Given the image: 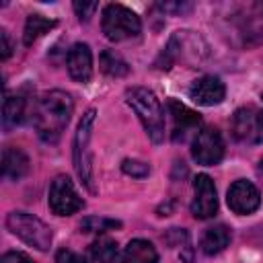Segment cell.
<instances>
[{
	"label": "cell",
	"instance_id": "cell-1",
	"mask_svg": "<svg viewBox=\"0 0 263 263\" xmlns=\"http://www.w3.org/2000/svg\"><path fill=\"white\" fill-rule=\"evenodd\" d=\"M72 111H74V103L68 92L64 90L43 92L33 103V125L37 129V136L47 144L58 142L70 121Z\"/></svg>",
	"mask_w": 263,
	"mask_h": 263
},
{
	"label": "cell",
	"instance_id": "cell-2",
	"mask_svg": "<svg viewBox=\"0 0 263 263\" xmlns=\"http://www.w3.org/2000/svg\"><path fill=\"white\" fill-rule=\"evenodd\" d=\"M125 101L142 121L148 138L154 144H160L164 140V111L158 101V97L144 86H132L125 90Z\"/></svg>",
	"mask_w": 263,
	"mask_h": 263
},
{
	"label": "cell",
	"instance_id": "cell-3",
	"mask_svg": "<svg viewBox=\"0 0 263 263\" xmlns=\"http://www.w3.org/2000/svg\"><path fill=\"white\" fill-rule=\"evenodd\" d=\"M230 29L242 47L263 45V2H240L230 10Z\"/></svg>",
	"mask_w": 263,
	"mask_h": 263
},
{
	"label": "cell",
	"instance_id": "cell-4",
	"mask_svg": "<svg viewBox=\"0 0 263 263\" xmlns=\"http://www.w3.org/2000/svg\"><path fill=\"white\" fill-rule=\"evenodd\" d=\"M95 109H88L82 119L78 121V127H76V134H74V150H72V156H74V168H76V175L78 179L82 181V185L95 193V179H92V154H90V136H92V123H95Z\"/></svg>",
	"mask_w": 263,
	"mask_h": 263
},
{
	"label": "cell",
	"instance_id": "cell-5",
	"mask_svg": "<svg viewBox=\"0 0 263 263\" xmlns=\"http://www.w3.org/2000/svg\"><path fill=\"white\" fill-rule=\"evenodd\" d=\"M205 49H208V45L203 43V39L199 35H195L191 31H177L168 39V43L160 55V62H156V66L158 68H171L179 60L189 62V64H197L205 58V53H208Z\"/></svg>",
	"mask_w": 263,
	"mask_h": 263
},
{
	"label": "cell",
	"instance_id": "cell-6",
	"mask_svg": "<svg viewBox=\"0 0 263 263\" xmlns=\"http://www.w3.org/2000/svg\"><path fill=\"white\" fill-rule=\"evenodd\" d=\"M6 228L18 236L23 242L37 251H47L51 247V230L49 226L33 214L27 212H10L6 216Z\"/></svg>",
	"mask_w": 263,
	"mask_h": 263
},
{
	"label": "cell",
	"instance_id": "cell-7",
	"mask_svg": "<svg viewBox=\"0 0 263 263\" xmlns=\"http://www.w3.org/2000/svg\"><path fill=\"white\" fill-rule=\"evenodd\" d=\"M101 29L109 41H125L142 31L140 16L123 4H107L101 18Z\"/></svg>",
	"mask_w": 263,
	"mask_h": 263
},
{
	"label": "cell",
	"instance_id": "cell-8",
	"mask_svg": "<svg viewBox=\"0 0 263 263\" xmlns=\"http://www.w3.org/2000/svg\"><path fill=\"white\" fill-rule=\"evenodd\" d=\"M234 140L240 144H261L263 142V111L259 107L247 105L234 111L230 123Z\"/></svg>",
	"mask_w": 263,
	"mask_h": 263
},
{
	"label": "cell",
	"instance_id": "cell-9",
	"mask_svg": "<svg viewBox=\"0 0 263 263\" xmlns=\"http://www.w3.org/2000/svg\"><path fill=\"white\" fill-rule=\"evenodd\" d=\"M49 208L58 216H70L84 208L82 197L78 195L74 183L66 175H58L49 185Z\"/></svg>",
	"mask_w": 263,
	"mask_h": 263
},
{
	"label": "cell",
	"instance_id": "cell-10",
	"mask_svg": "<svg viewBox=\"0 0 263 263\" xmlns=\"http://www.w3.org/2000/svg\"><path fill=\"white\" fill-rule=\"evenodd\" d=\"M191 156L197 164L203 166H214L222 160L224 156V140L216 127H201L193 136L191 144Z\"/></svg>",
	"mask_w": 263,
	"mask_h": 263
},
{
	"label": "cell",
	"instance_id": "cell-11",
	"mask_svg": "<svg viewBox=\"0 0 263 263\" xmlns=\"http://www.w3.org/2000/svg\"><path fill=\"white\" fill-rule=\"evenodd\" d=\"M218 212V197L214 181L208 175H197L193 179V199H191V214L199 220H208Z\"/></svg>",
	"mask_w": 263,
	"mask_h": 263
},
{
	"label": "cell",
	"instance_id": "cell-12",
	"mask_svg": "<svg viewBox=\"0 0 263 263\" xmlns=\"http://www.w3.org/2000/svg\"><path fill=\"white\" fill-rule=\"evenodd\" d=\"M226 201H228V208H230L234 214L247 216V214H253V212L259 208V203H261V193H259V189H257L251 181L238 179V181H234V183L228 187Z\"/></svg>",
	"mask_w": 263,
	"mask_h": 263
},
{
	"label": "cell",
	"instance_id": "cell-13",
	"mask_svg": "<svg viewBox=\"0 0 263 263\" xmlns=\"http://www.w3.org/2000/svg\"><path fill=\"white\" fill-rule=\"evenodd\" d=\"M168 107V115H171V121H173V132H171V138L175 142L179 140H185L191 132H195L199 125H201V117L197 111L189 109L187 105H183L181 101L177 99H168L166 103ZM197 134V132H195Z\"/></svg>",
	"mask_w": 263,
	"mask_h": 263
},
{
	"label": "cell",
	"instance_id": "cell-14",
	"mask_svg": "<svg viewBox=\"0 0 263 263\" xmlns=\"http://www.w3.org/2000/svg\"><path fill=\"white\" fill-rule=\"evenodd\" d=\"M224 95H226V88L218 76H201L189 88V97L197 105H203V107H214L222 103Z\"/></svg>",
	"mask_w": 263,
	"mask_h": 263
},
{
	"label": "cell",
	"instance_id": "cell-15",
	"mask_svg": "<svg viewBox=\"0 0 263 263\" xmlns=\"http://www.w3.org/2000/svg\"><path fill=\"white\" fill-rule=\"evenodd\" d=\"M66 66H68L70 76L76 82H82V84L88 82L90 76H92V53H90V47L86 43H74L68 49Z\"/></svg>",
	"mask_w": 263,
	"mask_h": 263
},
{
	"label": "cell",
	"instance_id": "cell-16",
	"mask_svg": "<svg viewBox=\"0 0 263 263\" xmlns=\"http://www.w3.org/2000/svg\"><path fill=\"white\" fill-rule=\"evenodd\" d=\"M29 173V158L21 148L6 146L2 152V175L8 181H18Z\"/></svg>",
	"mask_w": 263,
	"mask_h": 263
},
{
	"label": "cell",
	"instance_id": "cell-17",
	"mask_svg": "<svg viewBox=\"0 0 263 263\" xmlns=\"http://www.w3.org/2000/svg\"><path fill=\"white\" fill-rule=\"evenodd\" d=\"M27 99L23 95H6L4 99V109H2V121L6 129H12L21 125L27 117Z\"/></svg>",
	"mask_w": 263,
	"mask_h": 263
},
{
	"label": "cell",
	"instance_id": "cell-18",
	"mask_svg": "<svg viewBox=\"0 0 263 263\" xmlns=\"http://www.w3.org/2000/svg\"><path fill=\"white\" fill-rule=\"evenodd\" d=\"M228 242H230V230L224 224H216V226L205 228L199 240V247L205 255H218L228 247Z\"/></svg>",
	"mask_w": 263,
	"mask_h": 263
},
{
	"label": "cell",
	"instance_id": "cell-19",
	"mask_svg": "<svg viewBox=\"0 0 263 263\" xmlns=\"http://www.w3.org/2000/svg\"><path fill=\"white\" fill-rule=\"evenodd\" d=\"M121 263H158V253L152 242L136 238L125 247Z\"/></svg>",
	"mask_w": 263,
	"mask_h": 263
},
{
	"label": "cell",
	"instance_id": "cell-20",
	"mask_svg": "<svg viewBox=\"0 0 263 263\" xmlns=\"http://www.w3.org/2000/svg\"><path fill=\"white\" fill-rule=\"evenodd\" d=\"M117 242L111 238H97L84 255V263H115Z\"/></svg>",
	"mask_w": 263,
	"mask_h": 263
},
{
	"label": "cell",
	"instance_id": "cell-21",
	"mask_svg": "<svg viewBox=\"0 0 263 263\" xmlns=\"http://www.w3.org/2000/svg\"><path fill=\"white\" fill-rule=\"evenodd\" d=\"M55 27V21L51 18H45L41 14H31L25 23V31H23V41L25 45H31L33 41H37L41 35L49 33L51 29Z\"/></svg>",
	"mask_w": 263,
	"mask_h": 263
},
{
	"label": "cell",
	"instance_id": "cell-22",
	"mask_svg": "<svg viewBox=\"0 0 263 263\" xmlns=\"http://www.w3.org/2000/svg\"><path fill=\"white\" fill-rule=\"evenodd\" d=\"M101 70L107 74V76H115V78H119V76H125L127 72H129V66H127V62L121 58V55H117L115 51H103L101 53Z\"/></svg>",
	"mask_w": 263,
	"mask_h": 263
},
{
	"label": "cell",
	"instance_id": "cell-23",
	"mask_svg": "<svg viewBox=\"0 0 263 263\" xmlns=\"http://www.w3.org/2000/svg\"><path fill=\"white\" fill-rule=\"evenodd\" d=\"M115 228H121V222L113 220V218L90 216L80 222V232H84V234H99V232H107V230H115Z\"/></svg>",
	"mask_w": 263,
	"mask_h": 263
},
{
	"label": "cell",
	"instance_id": "cell-24",
	"mask_svg": "<svg viewBox=\"0 0 263 263\" xmlns=\"http://www.w3.org/2000/svg\"><path fill=\"white\" fill-rule=\"evenodd\" d=\"M121 171H123L125 175H129V177H136V179H144V177H148V173H150V166H148L146 162H142V160L125 158V160L121 162Z\"/></svg>",
	"mask_w": 263,
	"mask_h": 263
},
{
	"label": "cell",
	"instance_id": "cell-25",
	"mask_svg": "<svg viewBox=\"0 0 263 263\" xmlns=\"http://www.w3.org/2000/svg\"><path fill=\"white\" fill-rule=\"evenodd\" d=\"M72 6H74V10H76V14H78L80 21H88L95 14V10L99 8L97 2H74Z\"/></svg>",
	"mask_w": 263,
	"mask_h": 263
},
{
	"label": "cell",
	"instance_id": "cell-26",
	"mask_svg": "<svg viewBox=\"0 0 263 263\" xmlns=\"http://www.w3.org/2000/svg\"><path fill=\"white\" fill-rule=\"evenodd\" d=\"M55 263H84L82 257H78L74 251L70 249H60L55 253Z\"/></svg>",
	"mask_w": 263,
	"mask_h": 263
},
{
	"label": "cell",
	"instance_id": "cell-27",
	"mask_svg": "<svg viewBox=\"0 0 263 263\" xmlns=\"http://www.w3.org/2000/svg\"><path fill=\"white\" fill-rule=\"evenodd\" d=\"M0 263H35L31 257H27L25 253H18V251H8L2 255Z\"/></svg>",
	"mask_w": 263,
	"mask_h": 263
},
{
	"label": "cell",
	"instance_id": "cell-28",
	"mask_svg": "<svg viewBox=\"0 0 263 263\" xmlns=\"http://www.w3.org/2000/svg\"><path fill=\"white\" fill-rule=\"evenodd\" d=\"M0 41H2V60H8L10 58V53H12V41H10V37H8V33L2 29L0 31Z\"/></svg>",
	"mask_w": 263,
	"mask_h": 263
},
{
	"label": "cell",
	"instance_id": "cell-29",
	"mask_svg": "<svg viewBox=\"0 0 263 263\" xmlns=\"http://www.w3.org/2000/svg\"><path fill=\"white\" fill-rule=\"evenodd\" d=\"M257 175H259V179L263 181V158H261L259 164H257Z\"/></svg>",
	"mask_w": 263,
	"mask_h": 263
}]
</instances>
